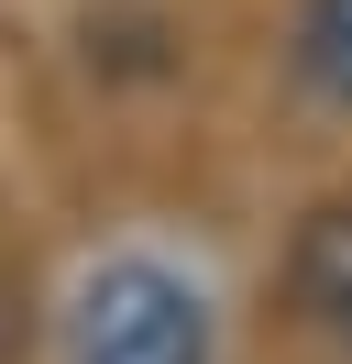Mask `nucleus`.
<instances>
[{"label": "nucleus", "instance_id": "nucleus-1", "mask_svg": "<svg viewBox=\"0 0 352 364\" xmlns=\"http://www.w3.org/2000/svg\"><path fill=\"white\" fill-rule=\"evenodd\" d=\"M66 364H209V298L165 254H110L66 309Z\"/></svg>", "mask_w": 352, "mask_h": 364}, {"label": "nucleus", "instance_id": "nucleus-3", "mask_svg": "<svg viewBox=\"0 0 352 364\" xmlns=\"http://www.w3.org/2000/svg\"><path fill=\"white\" fill-rule=\"evenodd\" d=\"M297 77L330 100V111H352V0H308V23H297Z\"/></svg>", "mask_w": 352, "mask_h": 364}, {"label": "nucleus", "instance_id": "nucleus-4", "mask_svg": "<svg viewBox=\"0 0 352 364\" xmlns=\"http://www.w3.org/2000/svg\"><path fill=\"white\" fill-rule=\"evenodd\" d=\"M11 353H22V287L0 276V364H11Z\"/></svg>", "mask_w": 352, "mask_h": 364}, {"label": "nucleus", "instance_id": "nucleus-2", "mask_svg": "<svg viewBox=\"0 0 352 364\" xmlns=\"http://www.w3.org/2000/svg\"><path fill=\"white\" fill-rule=\"evenodd\" d=\"M286 309L330 353H352V199H330V210L297 221V243H286Z\"/></svg>", "mask_w": 352, "mask_h": 364}]
</instances>
